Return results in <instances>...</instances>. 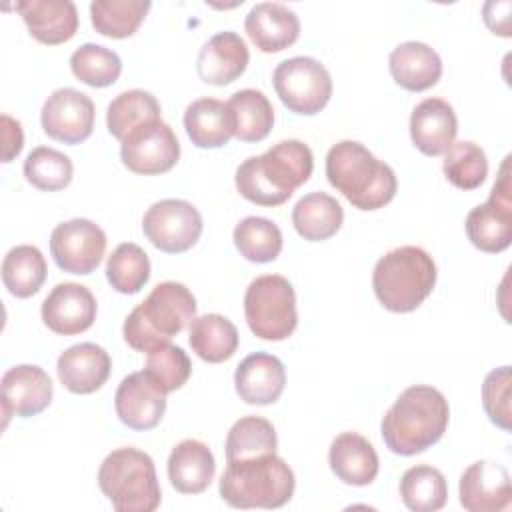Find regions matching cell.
I'll list each match as a JSON object with an SVG mask.
<instances>
[{
    "label": "cell",
    "mask_w": 512,
    "mask_h": 512,
    "mask_svg": "<svg viewBox=\"0 0 512 512\" xmlns=\"http://www.w3.org/2000/svg\"><path fill=\"white\" fill-rule=\"evenodd\" d=\"M98 486L116 512H154L162 500L154 460L132 446L116 448L102 460Z\"/></svg>",
    "instance_id": "7"
},
{
    "label": "cell",
    "mask_w": 512,
    "mask_h": 512,
    "mask_svg": "<svg viewBox=\"0 0 512 512\" xmlns=\"http://www.w3.org/2000/svg\"><path fill=\"white\" fill-rule=\"evenodd\" d=\"M294 488L292 468L276 454L228 460L218 484L222 500L240 510L282 508L292 500Z\"/></svg>",
    "instance_id": "5"
},
{
    "label": "cell",
    "mask_w": 512,
    "mask_h": 512,
    "mask_svg": "<svg viewBox=\"0 0 512 512\" xmlns=\"http://www.w3.org/2000/svg\"><path fill=\"white\" fill-rule=\"evenodd\" d=\"M436 276V264L424 248L400 246L376 262L372 288L386 310L406 314L432 294Z\"/></svg>",
    "instance_id": "6"
},
{
    "label": "cell",
    "mask_w": 512,
    "mask_h": 512,
    "mask_svg": "<svg viewBox=\"0 0 512 512\" xmlns=\"http://www.w3.org/2000/svg\"><path fill=\"white\" fill-rule=\"evenodd\" d=\"M150 6L148 0H94L90 20L98 34L122 40L140 28Z\"/></svg>",
    "instance_id": "36"
},
{
    "label": "cell",
    "mask_w": 512,
    "mask_h": 512,
    "mask_svg": "<svg viewBox=\"0 0 512 512\" xmlns=\"http://www.w3.org/2000/svg\"><path fill=\"white\" fill-rule=\"evenodd\" d=\"M450 408L444 394L432 386L406 388L382 418L380 432L390 452L414 456L434 446L446 432Z\"/></svg>",
    "instance_id": "2"
},
{
    "label": "cell",
    "mask_w": 512,
    "mask_h": 512,
    "mask_svg": "<svg viewBox=\"0 0 512 512\" xmlns=\"http://www.w3.org/2000/svg\"><path fill=\"white\" fill-rule=\"evenodd\" d=\"M2 162H12L24 146V134H22V124L14 120L8 114H2Z\"/></svg>",
    "instance_id": "44"
},
{
    "label": "cell",
    "mask_w": 512,
    "mask_h": 512,
    "mask_svg": "<svg viewBox=\"0 0 512 512\" xmlns=\"http://www.w3.org/2000/svg\"><path fill=\"white\" fill-rule=\"evenodd\" d=\"M244 316L254 336L272 342L286 340L298 324L292 284L278 274L254 278L244 294Z\"/></svg>",
    "instance_id": "8"
},
{
    "label": "cell",
    "mask_w": 512,
    "mask_h": 512,
    "mask_svg": "<svg viewBox=\"0 0 512 512\" xmlns=\"http://www.w3.org/2000/svg\"><path fill=\"white\" fill-rule=\"evenodd\" d=\"M442 172L452 186L460 190H474L488 176L486 152L472 140L452 142L444 152Z\"/></svg>",
    "instance_id": "38"
},
{
    "label": "cell",
    "mask_w": 512,
    "mask_h": 512,
    "mask_svg": "<svg viewBox=\"0 0 512 512\" xmlns=\"http://www.w3.org/2000/svg\"><path fill=\"white\" fill-rule=\"evenodd\" d=\"M4 426L10 416L30 418L40 414L52 402L54 386L50 376L34 364H18L4 372L0 380Z\"/></svg>",
    "instance_id": "15"
},
{
    "label": "cell",
    "mask_w": 512,
    "mask_h": 512,
    "mask_svg": "<svg viewBox=\"0 0 512 512\" xmlns=\"http://www.w3.org/2000/svg\"><path fill=\"white\" fill-rule=\"evenodd\" d=\"M460 504L470 512H500L512 502L508 470L492 460L470 464L460 476Z\"/></svg>",
    "instance_id": "17"
},
{
    "label": "cell",
    "mask_w": 512,
    "mask_h": 512,
    "mask_svg": "<svg viewBox=\"0 0 512 512\" xmlns=\"http://www.w3.org/2000/svg\"><path fill=\"white\" fill-rule=\"evenodd\" d=\"M94 102L76 88L54 90L40 112L42 130L58 142L80 144L94 130Z\"/></svg>",
    "instance_id": "14"
},
{
    "label": "cell",
    "mask_w": 512,
    "mask_h": 512,
    "mask_svg": "<svg viewBox=\"0 0 512 512\" xmlns=\"http://www.w3.org/2000/svg\"><path fill=\"white\" fill-rule=\"evenodd\" d=\"M106 232L88 218L60 222L50 234V254L68 274L94 272L106 252Z\"/></svg>",
    "instance_id": "13"
},
{
    "label": "cell",
    "mask_w": 512,
    "mask_h": 512,
    "mask_svg": "<svg viewBox=\"0 0 512 512\" xmlns=\"http://www.w3.org/2000/svg\"><path fill=\"white\" fill-rule=\"evenodd\" d=\"M280 102L294 114L314 116L332 96V76L324 64L310 56L282 60L272 74Z\"/></svg>",
    "instance_id": "9"
},
{
    "label": "cell",
    "mask_w": 512,
    "mask_h": 512,
    "mask_svg": "<svg viewBox=\"0 0 512 512\" xmlns=\"http://www.w3.org/2000/svg\"><path fill=\"white\" fill-rule=\"evenodd\" d=\"M510 396H512V372L510 366L494 368L486 374L482 382V406L488 416V420L502 428L504 432H510Z\"/></svg>",
    "instance_id": "43"
},
{
    "label": "cell",
    "mask_w": 512,
    "mask_h": 512,
    "mask_svg": "<svg viewBox=\"0 0 512 512\" xmlns=\"http://www.w3.org/2000/svg\"><path fill=\"white\" fill-rule=\"evenodd\" d=\"M70 70L80 82L92 88H106L118 80L122 60L114 50L86 42L72 52Z\"/></svg>",
    "instance_id": "40"
},
{
    "label": "cell",
    "mask_w": 512,
    "mask_h": 512,
    "mask_svg": "<svg viewBox=\"0 0 512 512\" xmlns=\"http://www.w3.org/2000/svg\"><path fill=\"white\" fill-rule=\"evenodd\" d=\"M400 498L412 512H436L448 500L446 478L434 466H412L400 478Z\"/></svg>",
    "instance_id": "33"
},
{
    "label": "cell",
    "mask_w": 512,
    "mask_h": 512,
    "mask_svg": "<svg viewBox=\"0 0 512 512\" xmlns=\"http://www.w3.org/2000/svg\"><path fill=\"white\" fill-rule=\"evenodd\" d=\"M120 158L134 174H164L176 166L180 158V142L162 118L152 120L134 128L120 142Z\"/></svg>",
    "instance_id": "12"
},
{
    "label": "cell",
    "mask_w": 512,
    "mask_h": 512,
    "mask_svg": "<svg viewBox=\"0 0 512 512\" xmlns=\"http://www.w3.org/2000/svg\"><path fill=\"white\" fill-rule=\"evenodd\" d=\"M388 68L398 86L410 92H424L438 84L442 60L434 48L424 42H402L388 58Z\"/></svg>",
    "instance_id": "26"
},
{
    "label": "cell",
    "mask_w": 512,
    "mask_h": 512,
    "mask_svg": "<svg viewBox=\"0 0 512 512\" xmlns=\"http://www.w3.org/2000/svg\"><path fill=\"white\" fill-rule=\"evenodd\" d=\"M72 160L54 148L38 146L24 160L26 180L44 192H56L72 182Z\"/></svg>",
    "instance_id": "41"
},
{
    "label": "cell",
    "mask_w": 512,
    "mask_h": 512,
    "mask_svg": "<svg viewBox=\"0 0 512 512\" xmlns=\"http://www.w3.org/2000/svg\"><path fill=\"white\" fill-rule=\"evenodd\" d=\"M204 222L194 204L180 198L154 202L144 218L142 232L150 244L166 254H182L190 250L202 234Z\"/></svg>",
    "instance_id": "11"
},
{
    "label": "cell",
    "mask_w": 512,
    "mask_h": 512,
    "mask_svg": "<svg viewBox=\"0 0 512 512\" xmlns=\"http://www.w3.org/2000/svg\"><path fill=\"white\" fill-rule=\"evenodd\" d=\"M326 178L354 208L366 212L384 208L398 190L394 170L356 140H342L328 150Z\"/></svg>",
    "instance_id": "3"
},
{
    "label": "cell",
    "mask_w": 512,
    "mask_h": 512,
    "mask_svg": "<svg viewBox=\"0 0 512 512\" xmlns=\"http://www.w3.org/2000/svg\"><path fill=\"white\" fill-rule=\"evenodd\" d=\"M234 116V136L242 142L264 140L274 126V108L268 96L254 88L238 90L226 102Z\"/></svg>",
    "instance_id": "32"
},
{
    "label": "cell",
    "mask_w": 512,
    "mask_h": 512,
    "mask_svg": "<svg viewBox=\"0 0 512 512\" xmlns=\"http://www.w3.org/2000/svg\"><path fill=\"white\" fill-rule=\"evenodd\" d=\"M42 322L60 336L86 332L96 320L94 294L76 282H60L42 302Z\"/></svg>",
    "instance_id": "16"
},
{
    "label": "cell",
    "mask_w": 512,
    "mask_h": 512,
    "mask_svg": "<svg viewBox=\"0 0 512 512\" xmlns=\"http://www.w3.org/2000/svg\"><path fill=\"white\" fill-rule=\"evenodd\" d=\"M278 436L262 416H244L232 424L226 436V462L276 454Z\"/></svg>",
    "instance_id": "37"
},
{
    "label": "cell",
    "mask_w": 512,
    "mask_h": 512,
    "mask_svg": "<svg viewBox=\"0 0 512 512\" xmlns=\"http://www.w3.org/2000/svg\"><path fill=\"white\" fill-rule=\"evenodd\" d=\"M112 370L110 354L94 344L80 342L58 356L56 372L62 386L72 394H92L100 390Z\"/></svg>",
    "instance_id": "19"
},
{
    "label": "cell",
    "mask_w": 512,
    "mask_h": 512,
    "mask_svg": "<svg viewBox=\"0 0 512 512\" xmlns=\"http://www.w3.org/2000/svg\"><path fill=\"white\" fill-rule=\"evenodd\" d=\"M166 468L170 484L180 494H200L214 480L216 462L204 442L186 438L172 448Z\"/></svg>",
    "instance_id": "27"
},
{
    "label": "cell",
    "mask_w": 512,
    "mask_h": 512,
    "mask_svg": "<svg viewBox=\"0 0 512 512\" xmlns=\"http://www.w3.org/2000/svg\"><path fill=\"white\" fill-rule=\"evenodd\" d=\"M328 464L336 478L348 486H368L380 470L372 442L358 432H342L332 440Z\"/></svg>",
    "instance_id": "25"
},
{
    "label": "cell",
    "mask_w": 512,
    "mask_h": 512,
    "mask_svg": "<svg viewBox=\"0 0 512 512\" xmlns=\"http://www.w3.org/2000/svg\"><path fill=\"white\" fill-rule=\"evenodd\" d=\"M244 28L252 44L266 54L286 50L300 36V20L296 12L278 2H260L252 6L246 14Z\"/></svg>",
    "instance_id": "22"
},
{
    "label": "cell",
    "mask_w": 512,
    "mask_h": 512,
    "mask_svg": "<svg viewBox=\"0 0 512 512\" xmlns=\"http://www.w3.org/2000/svg\"><path fill=\"white\" fill-rule=\"evenodd\" d=\"M160 112L162 110L154 94L140 88L126 90L108 104L106 126L108 132L122 142L134 128L152 120H160Z\"/></svg>",
    "instance_id": "34"
},
{
    "label": "cell",
    "mask_w": 512,
    "mask_h": 512,
    "mask_svg": "<svg viewBox=\"0 0 512 512\" xmlns=\"http://www.w3.org/2000/svg\"><path fill=\"white\" fill-rule=\"evenodd\" d=\"M344 222L340 202L326 192H310L302 196L292 210V224L296 232L308 242H322L332 238Z\"/></svg>",
    "instance_id": "29"
},
{
    "label": "cell",
    "mask_w": 512,
    "mask_h": 512,
    "mask_svg": "<svg viewBox=\"0 0 512 512\" xmlns=\"http://www.w3.org/2000/svg\"><path fill=\"white\" fill-rule=\"evenodd\" d=\"M508 164L510 156L504 158L488 200L472 208L464 222L472 246L488 254H498L512 242V182Z\"/></svg>",
    "instance_id": "10"
},
{
    "label": "cell",
    "mask_w": 512,
    "mask_h": 512,
    "mask_svg": "<svg viewBox=\"0 0 512 512\" xmlns=\"http://www.w3.org/2000/svg\"><path fill=\"white\" fill-rule=\"evenodd\" d=\"M106 278L120 294H136L150 278L148 254L134 242H122L106 262Z\"/></svg>",
    "instance_id": "39"
},
{
    "label": "cell",
    "mask_w": 512,
    "mask_h": 512,
    "mask_svg": "<svg viewBox=\"0 0 512 512\" xmlns=\"http://www.w3.org/2000/svg\"><path fill=\"white\" fill-rule=\"evenodd\" d=\"M234 246L240 256L254 264H266L278 258L282 252V230L276 222L262 216L242 218L232 232Z\"/></svg>",
    "instance_id": "35"
},
{
    "label": "cell",
    "mask_w": 512,
    "mask_h": 512,
    "mask_svg": "<svg viewBox=\"0 0 512 512\" xmlns=\"http://www.w3.org/2000/svg\"><path fill=\"white\" fill-rule=\"evenodd\" d=\"M184 128L198 148H220L234 136V116L226 102L198 98L186 106Z\"/></svg>",
    "instance_id": "28"
},
{
    "label": "cell",
    "mask_w": 512,
    "mask_h": 512,
    "mask_svg": "<svg viewBox=\"0 0 512 512\" xmlns=\"http://www.w3.org/2000/svg\"><path fill=\"white\" fill-rule=\"evenodd\" d=\"M314 170V156L300 140H282L260 156L246 158L236 168V190L258 206L284 204L298 186L308 182Z\"/></svg>",
    "instance_id": "1"
},
{
    "label": "cell",
    "mask_w": 512,
    "mask_h": 512,
    "mask_svg": "<svg viewBox=\"0 0 512 512\" xmlns=\"http://www.w3.org/2000/svg\"><path fill=\"white\" fill-rule=\"evenodd\" d=\"M164 394L174 392L182 388L190 374H192V362L184 348L174 344H164L148 352L146 368L142 370Z\"/></svg>",
    "instance_id": "42"
},
{
    "label": "cell",
    "mask_w": 512,
    "mask_h": 512,
    "mask_svg": "<svg viewBox=\"0 0 512 512\" xmlns=\"http://www.w3.org/2000/svg\"><path fill=\"white\" fill-rule=\"evenodd\" d=\"M188 342L200 360L220 364L234 356L238 348V330L222 314H204L190 322Z\"/></svg>",
    "instance_id": "30"
},
{
    "label": "cell",
    "mask_w": 512,
    "mask_h": 512,
    "mask_svg": "<svg viewBox=\"0 0 512 512\" xmlns=\"http://www.w3.org/2000/svg\"><path fill=\"white\" fill-rule=\"evenodd\" d=\"M458 132L454 108L442 98H426L418 102L410 116V138L426 156L444 154Z\"/></svg>",
    "instance_id": "23"
},
{
    "label": "cell",
    "mask_w": 512,
    "mask_h": 512,
    "mask_svg": "<svg viewBox=\"0 0 512 512\" xmlns=\"http://www.w3.org/2000/svg\"><path fill=\"white\" fill-rule=\"evenodd\" d=\"M250 52L246 42L232 30L208 38L196 58V72L202 82L226 86L240 78L248 66Z\"/></svg>",
    "instance_id": "20"
},
{
    "label": "cell",
    "mask_w": 512,
    "mask_h": 512,
    "mask_svg": "<svg viewBox=\"0 0 512 512\" xmlns=\"http://www.w3.org/2000/svg\"><path fill=\"white\" fill-rule=\"evenodd\" d=\"M46 274V258L32 244L10 248L2 260V282L16 298L34 296L42 288Z\"/></svg>",
    "instance_id": "31"
},
{
    "label": "cell",
    "mask_w": 512,
    "mask_h": 512,
    "mask_svg": "<svg viewBox=\"0 0 512 512\" xmlns=\"http://www.w3.org/2000/svg\"><path fill=\"white\" fill-rule=\"evenodd\" d=\"M16 10L32 38L48 46L68 42L78 30V10L70 0H22Z\"/></svg>",
    "instance_id": "24"
},
{
    "label": "cell",
    "mask_w": 512,
    "mask_h": 512,
    "mask_svg": "<svg viewBox=\"0 0 512 512\" xmlns=\"http://www.w3.org/2000/svg\"><path fill=\"white\" fill-rule=\"evenodd\" d=\"M114 408L124 426L152 430L166 412V394L144 372H132L118 384Z\"/></svg>",
    "instance_id": "18"
},
{
    "label": "cell",
    "mask_w": 512,
    "mask_h": 512,
    "mask_svg": "<svg viewBox=\"0 0 512 512\" xmlns=\"http://www.w3.org/2000/svg\"><path fill=\"white\" fill-rule=\"evenodd\" d=\"M510 10H512V4L510 2H486L484 4V22L486 26L498 34V36H504L508 38L510 36Z\"/></svg>",
    "instance_id": "45"
},
{
    "label": "cell",
    "mask_w": 512,
    "mask_h": 512,
    "mask_svg": "<svg viewBox=\"0 0 512 512\" xmlns=\"http://www.w3.org/2000/svg\"><path fill=\"white\" fill-rule=\"evenodd\" d=\"M234 386L246 404H274L286 386L284 364L268 352H254L236 366Z\"/></svg>",
    "instance_id": "21"
},
{
    "label": "cell",
    "mask_w": 512,
    "mask_h": 512,
    "mask_svg": "<svg viewBox=\"0 0 512 512\" xmlns=\"http://www.w3.org/2000/svg\"><path fill=\"white\" fill-rule=\"evenodd\" d=\"M196 318V298L182 282H160L124 320L122 334L138 352H152L170 344Z\"/></svg>",
    "instance_id": "4"
}]
</instances>
